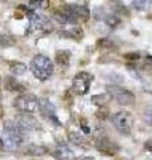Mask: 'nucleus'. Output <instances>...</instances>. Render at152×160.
<instances>
[{
  "instance_id": "6e6552de",
  "label": "nucleus",
  "mask_w": 152,
  "mask_h": 160,
  "mask_svg": "<svg viewBox=\"0 0 152 160\" xmlns=\"http://www.w3.org/2000/svg\"><path fill=\"white\" fill-rule=\"evenodd\" d=\"M52 29V24L49 23V20L43 16V15L35 13L33 11L29 12V28L28 33L32 32H49Z\"/></svg>"
},
{
  "instance_id": "bb28decb",
  "label": "nucleus",
  "mask_w": 152,
  "mask_h": 160,
  "mask_svg": "<svg viewBox=\"0 0 152 160\" xmlns=\"http://www.w3.org/2000/svg\"><path fill=\"white\" fill-rule=\"evenodd\" d=\"M139 58H140V53L139 52H129V53H125L124 55V59L132 60V62H136Z\"/></svg>"
},
{
  "instance_id": "7c9ffc66",
  "label": "nucleus",
  "mask_w": 152,
  "mask_h": 160,
  "mask_svg": "<svg viewBox=\"0 0 152 160\" xmlns=\"http://www.w3.org/2000/svg\"><path fill=\"white\" fill-rule=\"evenodd\" d=\"M144 148L147 149V151H149V152H152V139H149V140H147V142L144 143Z\"/></svg>"
},
{
  "instance_id": "9d476101",
  "label": "nucleus",
  "mask_w": 152,
  "mask_h": 160,
  "mask_svg": "<svg viewBox=\"0 0 152 160\" xmlns=\"http://www.w3.org/2000/svg\"><path fill=\"white\" fill-rule=\"evenodd\" d=\"M38 108H39V111L42 112V115H43L45 119H48V120H51V122H53V124H56V126H60L59 119L56 118V108H55V106L49 102L48 99H45V98L39 99Z\"/></svg>"
},
{
  "instance_id": "a211bd4d",
  "label": "nucleus",
  "mask_w": 152,
  "mask_h": 160,
  "mask_svg": "<svg viewBox=\"0 0 152 160\" xmlns=\"http://www.w3.org/2000/svg\"><path fill=\"white\" fill-rule=\"evenodd\" d=\"M62 35H64V36H68V38H73V39H76V40H80L83 38V29L80 28V27H72L69 29V31H67V32H63Z\"/></svg>"
},
{
  "instance_id": "cd10ccee",
  "label": "nucleus",
  "mask_w": 152,
  "mask_h": 160,
  "mask_svg": "<svg viewBox=\"0 0 152 160\" xmlns=\"http://www.w3.org/2000/svg\"><path fill=\"white\" fill-rule=\"evenodd\" d=\"M132 6H134L136 9L141 11V9H144V8H145L147 3H145V2H132Z\"/></svg>"
},
{
  "instance_id": "b1692460",
  "label": "nucleus",
  "mask_w": 152,
  "mask_h": 160,
  "mask_svg": "<svg viewBox=\"0 0 152 160\" xmlns=\"http://www.w3.org/2000/svg\"><path fill=\"white\" fill-rule=\"evenodd\" d=\"M112 46H114V43L107 38H104V39H101V40L98 42V47L99 48H112Z\"/></svg>"
},
{
  "instance_id": "6ab92c4d",
  "label": "nucleus",
  "mask_w": 152,
  "mask_h": 160,
  "mask_svg": "<svg viewBox=\"0 0 152 160\" xmlns=\"http://www.w3.org/2000/svg\"><path fill=\"white\" fill-rule=\"evenodd\" d=\"M25 152L28 155H31V156H40V155H44L47 152V148L40 147V146H29V148Z\"/></svg>"
},
{
  "instance_id": "a878e982",
  "label": "nucleus",
  "mask_w": 152,
  "mask_h": 160,
  "mask_svg": "<svg viewBox=\"0 0 152 160\" xmlns=\"http://www.w3.org/2000/svg\"><path fill=\"white\" fill-rule=\"evenodd\" d=\"M144 68L145 71H148L149 73H152V56H147L144 60Z\"/></svg>"
},
{
  "instance_id": "aec40b11",
  "label": "nucleus",
  "mask_w": 152,
  "mask_h": 160,
  "mask_svg": "<svg viewBox=\"0 0 152 160\" xmlns=\"http://www.w3.org/2000/svg\"><path fill=\"white\" fill-rule=\"evenodd\" d=\"M109 99V95H104V93H101V95H95V96H92V103L96 104V106H99V107H103L105 103H107V100Z\"/></svg>"
},
{
  "instance_id": "f3484780",
  "label": "nucleus",
  "mask_w": 152,
  "mask_h": 160,
  "mask_svg": "<svg viewBox=\"0 0 152 160\" xmlns=\"http://www.w3.org/2000/svg\"><path fill=\"white\" fill-rule=\"evenodd\" d=\"M103 22L107 24L108 27L115 28V27H118V26H119L121 20H120V16H119V15H116V13H114V12H107V15H105V18H104Z\"/></svg>"
},
{
  "instance_id": "f257e3e1",
  "label": "nucleus",
  "mask_w": 152,
  "mask_h": 160,
  "mask_svg": "<svg viewBox=\"0 0 152 160\" xmlns=\"http://www.w3.org/2000/svg\"><path fill=\"white\" fill-rule=\"evenodd\" d=\"M4 139H3V148L7 151H15L23 143V129L18 126V123L7 120L3 126Z\"/></svg>"
},
{
  "instance_id": "2eb2a0df",
  "label": "nucleus",
  "mask_w": 152,
  "mask_h": 160,
  "mask_svg": "<svg viewBox=\"0 0 152 160\" xmlns=\"http://www.w3.org/2000/svg\"><path fill=\"white\" fill-rule=\"evenodd\" d=\"M8 67H9V71H11L13 75H24L25 71H27V67H25V64L22 63V62H9L8 63Z\"/></svg>"
},
{
  "instance_id": "f8f14e48",
  "label": "nucleus",
  "mask_w": 152,
  "mask_h": 160,
  "mask_svg": "<svg viewBox=\"0 0 152 160\" xmlns=\"http://www.w3.org/2000/svg\"><path fill=\"white\" fill-rule=\"evenodd\" d=\"M18 126L22 128V129H23V128L33 129V128L39 127V124H38V120H36V119H33L31 115L24 113V115H22V116L18 119Z\"/></svg>"
},
{
  "instance_id": "2f4dec72",
  "label": "nucleus",
  "mask_w": 152,
  "mask_h": 160,
  "mask_svg": "<svg viewBox=\"0 0 152 160\" xmlns=\"http://www.w3.org/2000/svg\"><path fill=\"white\" fill-rule=\"evenodd\" d=\"M0 147H3V140L0 139Z\"/></svg>"
},
{
  "instance_id": "412c9836",
  "label": "nucleus",
  "mask_w": 152,
  "mask_h": 160,
  "mask_svg": "<svg viewBox=\"0 0 152 160\" xmlns=\"http://www.w3.org/2000/svg\"><path fill=\"white\" fill-rule=\"evenodd\" d=\"M114 13H116V15H125V16H129V12L127 11V8L123 6L121 3H119V2H116L115 4H114Z\"/></svg>"
},
{
  "instance_id": "4468645a",
  "label": "nucleus",
  "mask_w": 152,
  "mask_h": 160,
  "mask_svg": "<svg viewBox=\"0 0 152 160\" xmlns=\"http://www.w3.org/2000/svg\"><path fill=\"white\" fill-rule=\"evenodd\" d=\"M69 59H71V52L65 51V49H60L56 52V63L60 67H68L69 66Z\"/></svg>"
},
{
  "instance_id": "7ed1b4c3",
  "label": "nucleus",
  "mask_w": 152,
  "mask_h": 160,
  "mask_svg": "<svg viewBox=\"0 0 152 160\" xmlns=\"http://www.w3.org/2000/svg\"><path fill=\"white\" fill-rule=\"evenodd\" d=\"M62 11L65 15L67 23H69V24L87 22L91 16L89 8L85 6V4H64Z\"/></svg>"
},
{
  "instance_id": "c756f323",
  "label": "nucleus",
  "mask_w": 152,
  "mask_h": 160,
  "mask_svg": "<svg viewBox=\"0 0 152 160\" xmlns=\"http://www.w3.org/2000/svg\"><path fill=\"white\" fill-rule=\"evenodd\" d=\"M80 126H82V129H83L84 133H89L91 132L89 128L87 127V122H85V120H82V124H80Z\"/></svg>"
},
{
  "instance_id": "ddd939ff",
  "label": "nucleus",
  "mask_w": 152,
  "mask_h": 160,
  "mask_svg": "<svg viewBox=\"0 0 152 160\" xmlns=\"http://www.w3.org/2000/svg\"><path fill=\"white\" fill-rule=\"evenodd\" d=\"M68 139H69V142L72 143V144H76L78 147H82V148H88V140L85 139L82 133H79V132H69L68 133Z\"/></svg>"
},
{
  "instance_id": "4be33fe9",
  "label": "nucleus",
  "mask_w": 152,
  "mask_h": 160,
  "mask_svg": "<svg viewBox=\"0 0 152 160\" xmlns=\"http://www.w3.org/2000/svg\"><path fill=\"white\" fill-rule=\"evenodd\" d=\"M12 44H13V42L9 39V36L0 33V48H6V47L12 46Z\"/></svg>"
},
{
  "instance_id": "f03ea898",
  "label": "nucleus",
  "mask_w": 152,
  "mask_h": 160,
  "mask_svg": "<svg viewBox=\"0 0 152 160\" xmlns=\"http://www.w3.org/2000/svg\"><path fill=\"white\" fill-rule=\"evenodd\" d=\"M29 68L33 73V76L39 79L40 82H45L51 78V75L53 73V64L51 62V59L44 55H36L33 56L29 64Z\"/></svg>"
},
{
  "instance_id": "393cba45",
  "label": "nucleus",
  "mask_w": 152,
  "mask_h": 160,
  "mask_svg": "<svg viewBox=\"0 0 152 160\" xmlns=\"http://www.w3.org/2000/svg\"><path fill=\"white\" fill-rule=\"evenodd\" d=\"M48 6V2H29V8L36 9V8H44Z\"/></svg>"
},
{
  "instance_id": "20e7f679",
  "label": "nucleus",
  "mask_w": 152,
  "mask_h": 160,
  "mask_svg": "<svg viewBox=\"0 0 152 160\" xmlns=\"http://www.w3.org/2000/svg\"><path fill=\"white\" fill-rule=\"evenodd\" d=\"M111 123L121 135H129L134 127V116L128 111H119L111 116Z\"/></svg>"
},
{
  "instance_id": "dca6fc26",
  "label": "nucleus",
  "mask_w": 152,
  "mask_h": 160,
  "mask_svg": "<svg viewBox=\"0 0 152 160\" xmlns=\"http://www.w3.org/2000/svg\"><path fill=\"white\" fill-rule=\"evenodd\" d=\"M6 88L11 92H24L25 91V88L22 86V84L18 83L16 80L12 79V78L6 79Z\"/></svg>"
},
{
  "instance_id": "423d86ee",
  "label": "nucleus",
  "mask_w": 152,
  "mask_h": 160,
  "mask_svg": "<svg viewBox=\"0 0 152 160\" xmlns=\"http://www.w3.org/2000/svg\"><path fill=\"white\" fill-rule=\"evenodd\" d=\"M39 99L32 93H23L13 100V107L23 113H32L36 111Z\"/></svg>"
},
{
  "instance_id": "c85d7f7f",
  "label": "nucleus",
  "mask_w": 152,
  "mask_h": 160,
  "mask_svg": "<svg viewBox=\"0 0 152 160\" xmlns=\"http://www.w3.org/2000/svg\"><path fill=\"white\" fill-rule=\"evenodd\" d=\"M96 116L100 118L101 120H103V119H105V118L108 116V111H107V109H104V111H103V109H100V111L96 113Z\"/></svg>"
},
{
  "instance_id": "5701e85b",
  "label": "nucleus",
  "mask_w": 152,
  "mask_h": 160,
  "mask_svg": "<svg viewBox=\"0 0 152 160\" xmlns=\"http://www.w3.org/2000/svg\"><path fill=\"white\" fill-rule=\"evenodd\" d=\"M143 119H144L145 124H149V126H152V107L145 108L144 115H143Z\"/></svg>"
},
{
  "instance_id": "9b49d317",
  "label": "nucleus",
  "mask_w": 152,
  "mask_h": 160,
  "mask_svg": "<svg viewBox=\"0 0 152 160\" xmlns=\"http://www.w3.org/2000/svg\"><path fill=\"white\" fill-rule=\"evenodd\" d=\"M52 156L55 159H58V160H72L75 158V153L67 144L60 143L52 151Z\"/></svg>"
},
{
  "instance_id": "1a4fd4ad",
  "label": "nucleus",
  "mask_w": 152,
  "mask_h": 160,
  "mask_svg": "<svg viewBox=\"0 0 152 160\" xmlns=\"http://www.w3.org/2000/svg\"><path fill=\"white\" fill-rule=\"evenodd\" d=\"M95 147L99 149L100 152H103L108 156H112L115 152L119 151V146L116 143H114L109 138H107L103 132H100V135L95 136Z\"/></svg>"
},
{
  "instance_id": "39448f33",
  "label": "nucleus",
  "mask_w": 152,
  "mask_h": 160,
  "mask_svg": "<svg viewBox=\"0 0 152 160\" xmlns=\"http://www.w3.org/2000/svg\"><path fill=\"white\" fill-rule=\"evenodd\" d=\"M105 89H107L109 98L115 99L121 106H129V104H134L135 102V95L129 89L120 87L118 84H109V86L105 87Z\"/></svg>"
},
{
  "instance_id": "0eeeda50",
  "label": "nucleus",
  "mask_w": 152,
  "mask_h": 160,
  "mask_svg": "<svg viewBox=\"0 0 152 160\" xmlns=\"http://www.w3.org/2000/svg\"><path fill=\"white\" fill-rule=\"evenodd\" d=\"M94 80V75L89 72H79L78 75H75V78L72 80V89L76 95H85L89 91L91 83Z\"/></svg>"
}]
</instances>
